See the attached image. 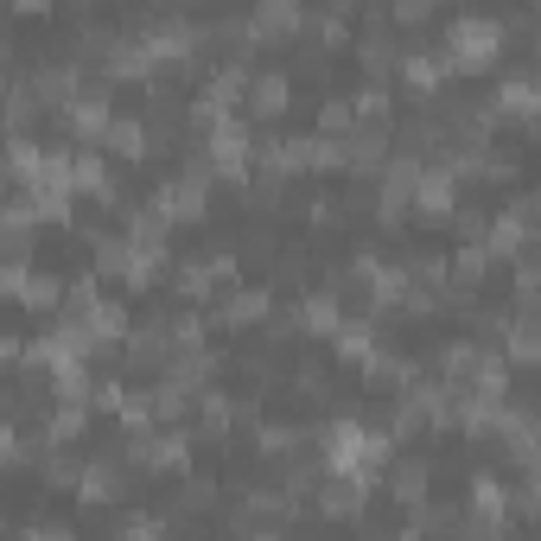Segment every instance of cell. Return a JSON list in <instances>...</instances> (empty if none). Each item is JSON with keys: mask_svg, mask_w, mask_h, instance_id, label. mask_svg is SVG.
<instances>
[{"mask_svg": "<svg viewBox=\"0 0 541 541\" xmlns=\"http://www.w3.org/2000/svg\"><path fill=\"white\" fill-rule=\"evenodd\" d=\"M497 45H503L497 20H459L452 26V64H491Z\"/></svg>", "mask_w": 541, "mask_h": 541, "instance_id": "obj_1", "label": "cell"}, {"mask_svg": "<svg viewBox=\"0 0 541 541\" xmlns=\"http://www.w3.org/2000/svg\"><path fill=\"white\" fill-rule=\"evenodd\" d=\"M287 96H293L287 71H255V77H249V109H255V115H281Z\"/></svg>", "mask_w": 541, "mask_h": 541, "instance_id": "obj_2", "label": "cell"}, {"mask_svg": "<svg viewBox=\"0 0 541 541\" xmlns=\"http://www.w3.org/2000/svg\"><path fill=\"white\" fill-rule=\"evenodd\" d=\"M427 471H433L427 459H401V465L389 471V491L408 503V510H427V503H421V497H427Z\"/></svg>", "mask_w": 541, "mask_h": 541, "instance_id": "obj_3", "label": "cell"}, {"mask_svg": "<svg viewBox=\"0 0 541 541\" xmlns=\"http://www.w3.org/2000/svg\"><path fill=\"white\" fill-rule=\"evenodd\" d=\"M147 115L141 121H109V134H102V141H109L115 153H121V160H141V153H147Z\"/></svg>", "mask_w": 541, "mask_h": 541, "instance_id": "obj_4", "label": "cell"}, {"mask_svg": "<svg viewBox=\"0 0 541 541\" xmlns=\"http://www.w3.org/2000/svg\"><path fill=\"white\" fill-rule=\"evenodd\" d=\"M344 166L376 172V166H382V128H357L351 141H344Z\"/></svg>", "mask_w": 541, "mask_h": 541, "instance_id": "obj_5", "label": "cell"}, {"mask_svg": "<svg viewBox=\"0 0 541 541\" xmlns=\"http://www.w3.org/2000/svg\"><path fill=\"white\" fill-rule=\"evenodd\" d=\"M319 503H325V516H357L363 510V478H331Z\"/></svg>", "mask_w": 541, "mask_h": 541, "instance_id": "obj_6", "label": "cell"}, {"mask_svg": "<svg viewBox=\"0 0 541 541\" xmlns=\"http://www.w3.org/2000/svg\"><path fill=\"white\" fill-rule=\"evenodd\" d=\"M115 491H121V471H115V465H102V459H96L90 471H83V503H96V497L109 503Z\"/></svg>", "mask_w": 541, "mask_h": 541, "instance_id": "obj_7", "label": "cell"}, {"mask_svg": "<svg viewBox=\"0 0 541 541\" xmlns=\"http://www.w3.org/2000/svg\"><path fill=\"white\" fill-rule=\"evenodd\" d=\"M64 300V281L58 274H39V281H26V312H51Z\"/></svg>", "mask_w": 541, "mask_h": 541, "instance_id": "obj_8", "label": "cell"}, {"mask_svg": "<svg viewBox=\"0 0 541 541\" xmlns=\"http://www.w3.org/2000/svg\"><path fill=\"white\" fill-rule=\"evenodd\" d=\"M255 319H268V293H236L230 300V325H255Z\"/></svg>", "mask_w": 541, "mask_h": 541, "instance_id": "obj_9", "label": "cell"}, {"mask_svg": "<svg viewBox=\"0 0 541 541\" xmlns=\"http://www.w3.org/2000/svg\"><path fill=\"white\" fill-rule=\"evenodd\" d=\"M421 211H427V217H446V211H452V185H446V172H433V179L421 185Z\"/></svg>", "mask_w": 541, "mask_h": 541, "instance_id": "obj_10", "label": "cell"}, {"mask_svg": "<svg viewBox=\"0 0 541 541\" xmlns=\"http://www.w3.org/2000/svg\"><path fill=\"white\" fill-rule=\"evenodd\" d=\"M300 325H312V331H331V325H338V300H331V293H312V300H306V312H300Z\"/></svg>", "mask_w": 541, "mask_h": 541, "instance_id": "obj_11", "label": "cell"}, {"mask_svg": "<svg viewBox=\"0 0 541 541\" xmlns=\"http://www.w3.org/2000/svg\"><path fill=\"white\" fill-rule=\"evenodd\" d=\"M427 20V7H421V0H408V7H395V26H421Z\"/></svg>", "mask_w": 541, "mask_h": 541, "instance_id": "obj_12", "label": "cell"}, {"mask_svg": "<svg viewBox=\"0 0 541 541\" xmlns=\"http://www.w3.org/2000/svg\"><path fill=\"white\" fill-rule=\"evenodd\" d=\"M32 541H77L71 529H51V522H45V529H32Z\"/></svg>", "mask_w": 541, "mask_h": 541, "instance_id": "obj_13", "label": "cell"}, {"mask_svg": "<svg viewBox=\"0 0 541 541\" xmlns=\"http://www.w3.org/2000/svg\"><path fill=\"white\" fill-rule=\"evenodd\" d=\"M255 541H274V535H255Z\"/></svg>", "mask_w": 541, "mask_h": 541, "instance_id": "obj_14", "label": "cell"}]
</instances>
